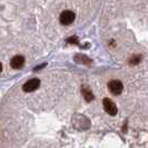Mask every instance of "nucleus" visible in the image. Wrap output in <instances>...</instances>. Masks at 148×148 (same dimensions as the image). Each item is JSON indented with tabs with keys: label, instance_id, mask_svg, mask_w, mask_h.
Returning a JSON list of instances; mask_svg holds the SVG:
<instances>
[{
	"label": "nucleus",
	"instance_id": "nucleus-6",
	"mask_svg": "<svg viewBox=\"0 0 148 148\" xmlns=\"http://www.w3.org/2000/svg\"><path fill=\"white\" fill-rule=\"evenodd\" d=\"M75 60H76V62L84 64V65H90L91 64V59L87 56H85V55H76Z\"/></svg>",
	"mask_w": 148,
	"mask_h": 148
},
{
	"label": "nucleus",
	"instance_id": "nucleus-1",
	"mask_svg": "<svg viewBox=\"0 0 148 148\" xmlns=\"http://www.w3.org/2000/svg\"><path fill=\"white\" fill-rule=\"evenodd\" d=\"M75 18H76V16L73 11H70V10H65V11H62L61 12V15H60V23H62V25H70V23H73L75 20Z\"/></svg>",
	"mask_w": 148,
	"mask_h": 148
},
{
	"label": "nucleus",
	"instance_id": "nucleus-5",
	"mask_svg": "<svg viewBox=\"0 0 148 148\" xmlns=\"http://www.w3.org/2000/svg\"><path fill=\"white\" fill-rule=\"evenodd\" d=\"M23 65H25V57L20 56V55L15 56L11 59V61H10V66H11V68H14V69H20Z\"/></svg>",
	"mask_w": 148,
	"mask_h": 148
},
{
	"label": "nucleus",
	"instance_id": "nucleus-4",
	"mask_svg": "<svg viewBox=\"0 0 148 148\" xmlns=\"http://www.w3.org/2000/svg\"><path fill=\"white\" fill-rule=\"evenodd\" d=\"M103 103H104V108L105 110L107 111L109 115L111 116H115L116 114H117V106L114 104V101L111 100L110 98H105L104 100H103Z\"/></svg>",
	"mask_w": 148,
	"mask_h": 148
},
{
	"label": "nucleus",
	"instance_id": "nucleus-9",
	"mask_svg": "<svg viewBox=\"0 0 148 148\" xmlns=\"http://www.w3.org/2000/svg\"><path fill=\"white\" fill-rule=\"evenodd\" d=\"M76 40H77V37H73V38H69L67 41H68L69 44H78Z\"/></svg>",
	"mask_w": 148,
	"mask_h": 148
},
{
	"label": "nucleus",
	"instance_id": "nucleus-7",
	"mask_svg": "<svg viewBox=\"0 0 148 148\" xmlns=\"http://www.w3.org/2000/svg\"><path fill=\"white\" fill-rule=\"evenodd\" d=\"M82 92L84 97H85V99L87 100V101H91V100H94V95H92V92H91V90L88 88V87H82Z\"/></svg>",
	"mask_w": 148,
	"mask_h": 148
},
{
	"label": "nucleus",
	"instance_id": "nucleus-3",
	"mask_svg": "<svg viewBox=\"0 0 148 148\" xmlns=\"http://www.w3.org/2000/svg\"><path fill=\"white\" fill-rule=\"evenodd\" d=\"M39 86H40V80L37 78H32L22 86V89L26 92H31V91H35L36 89H38Z\"/></svg>",
	"mask_w": 148,
	"mask_h": 148
},
{
	"label": "nucleus",
	"instance_id": "nucleus-8",
	"mask_svg": "<svg viewBox=\"0 0 148 148\" xmlns=\"http://www.w3.org/2000/svg\"><path fill=\"white\" fill-rule=\"evenodd\" d=\"M141 58H143L141 56H134L133 58L130 59L129 62H130L132 65H137V64H139V62L141 61Z\"/></svg>",
	"mask_w": 148,
	"mask_h": 148
},
{
	"label": "nucleus",
	"instance_id": "nucleus-2",
	"mask_svg": "<svg viewBox=\"0 0 148 148\" xmlns=\"http://www.w3.org/2000/svg\"><path fill=\"white\" fill-rule=\"evenodd\" d=\"M108 89H109V91H110L111 94H114V95H120L123 92L124 86H123L121 82L115 79V80H111V82H108Z\"/></svg>",
	"mask_w": 148,
	"mask_h": 148
}]
</instances>
